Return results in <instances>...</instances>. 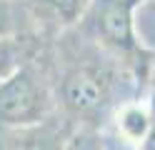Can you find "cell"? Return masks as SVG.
Returning <instances> with one entry per match:
<instances>
[{
	"instance_id": "obj_1",
	"label": "cell",
	"mask_w": 155,
	"mask_h": 150,
	"mask_svg": "<svg viewBox=\"0 0 155 150\" xmlns=\"http://www.w3.org/2000/svg\"><path fill=\"white\" fill-rule=\"evenodd\" d=\"M53 98L33 70L15 68L0 80V128H23L48 120Z\"/></svg>"
},
{
	"instance_id": "obj_2",
	"label": "cell",
	"mask_w": 155,
	"mask_h": 150,
	"mask_svg": "<svg viewBox=\"0 0 155 150\" xmlns=\"http://www.w3.org/2000/svg\"><path fill=\"white\" fill-rule=\"evenodd\" d=\"M138 3L140 0H88L95 35L115 50H133Z\"/></svg>"
},
{
	"instance_id": "obj_3",
	"label": "cell",
	"mask_w": 155,
	"mask_h": 150,
	"mask_svg": "<svg viewBox=\"0 0 155 150\" xmlns=\"http://www.w3.org/2000/svg\"><path fill=\"white\" fill-rule=\"evenodd\" d=\"M63 103L78 115H93L110 103V80L100 68H73L63 78Z\"/></svg>"
},
{
	"instance_id": "obj_4",
	"label": "cell",
	"mask_w": 155,
	"mask_h": 150,
	"mask_svg": "<svg viewBox=\"0 0 155 150\" xmlns=\"http://www.w3.org/2000/svg\"><path fill=\"white\" fill-rule=\"evenodd\" d=\"M63 140L65 135L48 120L23 128H0V150H60Z\"/></svg>"
},
{
	"instance_id": "obj_5",
	"label": "cell",
	"mask_w": 155,
	"mask_h": 150,
	"mask_svg": "<svg viewBox=\"0 0 155 150\" xmlns=\"http://www.w3.org/2000/svg\"><path fill=\"white\" fill-rule=\"evenodd\" d=\"M150 118H153L150 103H135V100H128V103H123L120 110H118V118H115L118 133L115 135L140 150L143 143H145V138H148V130H150Z\"/></svg>"
},
{
	"instance_id": "obj_6",
	"label": "cell",
	"mask_w": 155,
	"mask_h": 150,
	"mask_svg": "<svg viewBox=\"0 0 155 150\" xmlns=\"http://www.w3.org/2000/svg\"><path fill=\"white\" fill-rule=\"evenodd\" d=\"M60 150H105V135L95 128H75L65 135Z\"/></svg>"
},
{
	"instance_id": "obj_7",
	"label": "cell",
	"mask_w": 155,
	"mask_h": 150,
	"mask_svg": "<svg viewBox=\"0 0 155 150\" xmlns=\"http://www.w3.org/2000/svg\"><path fill=\"white\" fill-rule=\"evenodd\" d=\"M20 58H23L20 40L15 35L0 38V80L8 78L15 68H20Z\"/></svg>"
},
{
	"instance_id": "obj_8",
	"label": "cell",
	"mask_w": 155,
	"mask_h": 150,
	"mask_svg": "<svg viewBox=\"0 0 155 150\" xmlns=\"http://www.w3.org/2000/svg\"><path fill=\"white\" fill-rule=\"evenodd\" d=\"M53 8L58 18H63V23H73L80 18V13L88 8V0H45Z\"/></svg>"
},
{
	"instance_id": "obj_9",
	"label": "cell",
	"mask_w": 155,
	"mask_h": 150,
	"mask_svg": "<svg viewBox=\"0 0 155 150\" xmlns=\"http://www.w3.org/2000/svg\"><path fill=\"white\" fill-rule=\"evenodd\" d=\"M15 28H18V18H15V13H13L10 3L0 0V38L15 35Z\"/></svg>"
},
{
	"instance_id": "obj_10",
	"label": "cell",
	"mask_w": 155,
	"mask_h": 150,
	"mask_svg": "<svg viewBox=\"0 0 155 150\" xmlns=\"http://www.w3.org/2000/svg\"><path fill=\"white\" fill-rule=\"evenodd\" d=\"M105 150H138V148L125 143V140L118 138V135H110V138H105Z\"/></svg>"
}]
</instances>
